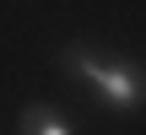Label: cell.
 Segmentation results:
<instances>
[{"label":"cell","instance_id":"obj_1","mask_svg":"<svg viewBox=\"0 0 146 135\" xmlns=\"http://www.w3.org/2000/svg\"><path fill=\"white\" fill-rule=\"evenodd\" d=\"M60 70L92 97V103H103L108 114H141L146 108V65H135L130 54H108V49H98V43H65L60 54Z\"/></svg>","mask_w":146,"mask_h":135},{"label":"cell","instance_id":"obj_2","mask_svg":"<svg viewBox=\"0 0 146 135\" xmlns=\"http://www.w3.org/2000/svg\"><path fill=\"white\" fill-rule=\"evenodd\" d=\"M16 135H76V124L54 108V103H27L16 114Z\"/></svg>","mask_w":146,"mask_h":135}]
</instances>
